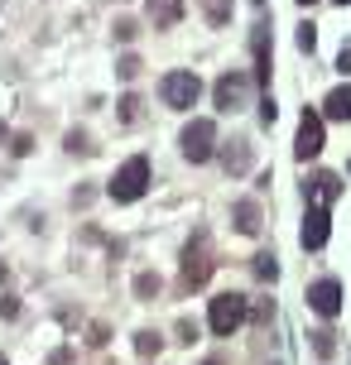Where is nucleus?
Segmentation results:
<instances>
[{
  "instance_id": "f257e3e1",
  "label": "nucleus",
  "mask_w": 351,
  "mask_h": 365,
  "mask_svg": "<svg viewBox=\"0 0 351 365\" xmlns=\"http://www.w3.org/2000/svg\"><path fill=\"white\" fill-rule=\"evenodd\" d=\"M245 317H250V298L245 293H217L212 308H207V327L217 337H236L245 327Z\"/></svg>"
},
{
  "instance_id": "c9c22d12",
  "label": "nucleus",
  "mask_w": 351,
  "mask_h": 365,
  "mask_svg": "<svg viewBox=\"0 0 351 365\" xmlns=\"http://www.w3.org/2000/svg\"><path fill=\"white\" fill-rule=\"evenodd\" d=\"M0 365H5V356H0Z\"/></svg>"
},
{
  "instance_id": "a211bd4d",
  "label": "nucleus",
  "mask_w": 351,
  "mask_h": 365,
  "mask_svg": "<svg viewBox=\"0 0 351 365\" xmlns=\"http://www.w3.org/2000/svg\"><path fill=\"white\" fill-rule=\"evenodd\" d=\"M255 279H260V283H274V279H279L274 255H255Z\"/></svg>"
},
{
  "instance_id": "aec40b11",
  "label": "nucleus",
  "mask_w": 351,
  "mask_h": 365,
  "mask_svg": "<svg viewBox=\"0 0 351 365\" xmlns=\"http://www.w3.org/2000/svg\"><path fill=\"white\" fill-rule=\"evenodd\" d=\"M120 120H125V125L140 120V96H120Z\"/></svg>"
},
{
  "instance_id": "f3484780",
  "label": "nucleus",
  "mask_w": 351,
  "mask_h": 365,
  "mask_svg": "<svg viewBox=\"0 0 351 365\" xmlns=\"http://www.w3.org/2000/svg\"><path fill=\"white\" fill-rule=\"evenodd\" d=\"M135 351H140V356H159V351H164V337H159V332H135Z\"/></svg>"
},
{
  "instance_id": "7ed1b4c3",
  "label": "nucleus",
  "mask_w": 351,
  "mask_h": 365,
  "mask_svg": "<svg viewBox=\"0 0 351 365\" xmlns=\"http://www.w3.org/2000/svg\"><path fill=\"white\" fill-rule=\"evenodd\" d=\"M159 96H164V106H169V111H193V106H198V96H202V77H198V73H188V68L164 73Z\"/></svg>"
},
{
  "instance_id": "393cba45",
  "label": "nucleus",
  "mask_w": 351,
  "mask_h": 365,
  "mask_svg": "<svg viewBox=\"0 0 351 365\" xmlns=\"http://www.w3.org/2000/svg\"><path fill=\"white\" fill-rule=\"evenodd\" d=\"M313 351L318 356H332V332H313Z\"/></svg>"
},
{
  "instance_id": "f704fd0d",
  "label": "nucleus",
  "mask_w": 351,
  "mask_h": 365,
  "mask_svg": "<svg viewBox=\"0 0 351 365\" xmlns=\"http://www.w3.org/2000/svg\"><path fill=\"white\" fill-rule=\"evenodd\" d=\"M255 5H265V0H255Z\"/></svg>"
},
{
  "instance_id": "7c9ffc66",
  "label": "nucleus",
  "mask_w": 351,
  "mask_h": 365,
  "mask_svg": "<svg viewBox=\"0 0 351 365\" xmlns=\"http://www.w3.org/2000/svg\"><path fill=\"white\" fill-rule=\"evenodd\" d=\"M0 144H5V125H0Z\"/></svg>"
},
{
  "instance_id": "9d476101",
  "label": "nucleus",
  "mask_w": 351,
  "mask_h": 365,
  "mask_svg": "<svg viewBox=\"0 0 351 365\" xmlns=\"http://www.w3.org/2000/svg\"><path fill=\"white\" fill-rule=\"evenodd\" d=\"M303 197H308L313 207H332V202L342 197V178H337V174H313V178L303 182Z\"/></svg>"
},
{
  "instance_id": "4be33fe9",
  "label": "nucleus",
  "mask_w": 351,
  "mask_h": 365,
  "mask_svg": "<svg viewBox=\"0 0 351 365\" xmlns=\"http://www.w3.org/2000/svg\"><path fill=\"white\" fill-rule=\"evenodd\" d=\"M135 34H140V24H135V19H116V39H120V44H130Z\"/></svg>"
},
{
  "instance_id": "9b49d317",
  "label": "nucleus",
  "mask_w": 351,
  "mask_h": 365,
  "mask_svg": "<svg viewBox=\"0 0 351 365\" xmlns=\"http://www.w3.org/2000/svg\"><path fill=\"white\" fill-rule=\"evenodd\" d=\"M250 44H255V82L269 87V19L255 24V39Z\"/></svg>"
},
{
  "instance_id": "473e14b6",
  "label": "nucleus",
  "mask_w": 351,
  "mask_h": 365,
  "mask_svg": "<svg viewBox=\"0 0 351 365\" xmlns=\"http://www.w3.org/2000/svg\"><path fill=\"white\" fill-rule=\"evenodd\" d=\"M202 365H222V361H202Z\"/></svg>"
},
{
  "instance_id": "dca6fc26",
  "label": "nucleus",
  "mask_w": 351,
  "mask_h": 365,
  "mask_svg": "<svg viewBox=\"0 0 351 365\" xmlns=\"http://www.w3.org/2000/svg\"><path fill=\"white\" fill-rule=\"evenodd\" d=\"M202 10H207V24H212V29L231 24V0H202Z\"/></svg>"
},
{
  "instance_id": "b1692460",
  "label": "nucleus",
  "mask_w": 351,
  "mask_h": 365,
  "mask_svg": "<svg viewBox=\"0 0 351 365\" xmlns=\"http://www.w3.org/2000/svg\"><path fill=\"white\" fill-rule=\"evenodd\" d=\"M274 115H279V106H274V96H265L260 101V125H274Z\"/></svg>"
},
{
  "instance_id": "f8f14e48",
  "label": "nucleus",
  "mask_w": 351,
  "mask_h": 365,
  "mask_svg": "<svg viewBox=\"0 0 351 365\" xmlns=\"http://www.w3.org/2000/svg\"><path fill=\"white\" fill-rule=\"evenodd\" d=\"M183 19V0H149V24L154 29H173Z\"/></svg>"
},
{
  "instance_id": "6ab92c4d",
  "label": "nucleus",
  "mask_w": 351,
  "mask_h": 365,
  "mask_svg": "<svg viewBox=\"0 0 351 365\" xmlns=\"http://www.w3.org/2000/svg\"><path fill=\"white\" fill-rule=\"evenodd\" d=\"M140 68H144V63H140V58H135V53H125V58H120V63H116L120 82H135V77H140Z\"/></svg>"
},
{
  "instance_id": "412c9836",
  "label": "nucleus",
  "mask_w": 351,
  "mask_h": 365,
  "mask_svg": "<svg viewBox=\"0 0 351 365\" xmlns=\"http://www.w3.org/2000/svg\"><path fill=\"white\" fill-rule=\"evenodd\" d=\"M68 149H73V154H92L97 144H87V135H82V130H68Z\"/></svg>"
},
{
  "instance_id": "5701e85b",
  "label": "nucleus",
  "mask_w": 351,
  "mask_h": 365,
  "mask_svg": "<svg viewBox=\"0 0 351 365\" xmlns=\"http://www.w3.org/2000/svg\"><path fill=\"white\" fill-rule=\"evenodd\" d=\"M313 44H318V29H313V24H303V29H298V48H303V53H313Z\"/></svg>"
},
{
  "instance_id": "1a4fd4ad",
  "label": "nucleus",
  "mask_w": 351,
  "mask_h": 365,
  "mask_svg": "<svg viewBox=\"0 0 351 365\" xmlns=\"http://www.w3.org/2000/svg\"><path fill=\"white\" fill-rule=\"evenodd\" d=\"M245 87H250V77H245V73H222V77H217V87H212V96H217V111H240Z\"/></svg>"
},
{
  "instance_id": "c756f323",
  "label": "nucleus",
  "mask_w": 351,
  "mask_h": 365,
  "mask_svg": "<svg viewBox=\"0 0 351 365\" xmlns=\"http://www.w3.org/2000/svg\"><path fill=\"white\" fill-rule=\"evenodd\" d=\"M250 317H255V322H269V317H274V303H260V308H255Z\"/></svg>"
},
{
  "instance_id": "39448f33",
  "label": "nucleus",
  "mask_w": 351,
  "mask_h": 365,
  "mask_svg": "<svg viewBox=\"0 0 351 365\" xmlns=\"http://www.w3.org/2000/svg\"><path fill=\"white\" fill-rule=\"evenodd\" d=\"M318 154H323V115H318V111H303L298 140H294V159L308 164V159H318Z\"/></svg>"
},
{
  "instance_id": "c85d7f7f",
  "label": "nucleus",
  "mask_w": 351,
  "mask_h": 365,
  "mask_svg": "<svg viewBox=\"0 0 351 365\" xmlns=\"http://www.w3.org/2000/svg\"><path fill=\"white\" fill-rule=\"evenodd\" d=\"M10 149H15V154H29V149H34V140H29V135H15V144H10Z\"/></svg>"
},
{
  "instance_id": "cd10ccee",
  "label": "nucleus",
  "mask_w": 351,
  "mask_h": 365,
  "mask_svg": "<svg viewBox=\"0 0 351 365\" xmlns=\"http://www.w3.org/2000/svg\"><path fill=\"white\" fill-rule=\"evenodd\" d=\"M337 73H342V77H351V48H342V53H337Z\"/></svg>"
},
{
  "instance_id": "a878e982",
  "label": "nucleus",
  "mask_w": 351,
  "mask_h": 365,
  "mask_svg": "<svg viewBox=\"0 0 351 365\" xmlns=\"http://www.w3.org/2000/svg\"><path fill=\"white\" fill-rule=\"evenodd\" d=\"M178 341H188V346H193V341H198V322H188V317H183V322H178Z\"/></svg>"
},
{
  "instance_id": "2eb2a0df",
  "label": "nucleus",
  "mask_w": 351,
  "mask_h": 365,
  "mask_svg": "<svg viewBox=\"0 0 351 365\" xmlns=\"http://www.w3.org/2000/svg\"><path fill=\"white\" fill-rule=\"evenodd\" d=\"M159 288H164V279H159V274H135V298H140V303H154V298H159Z\"/></svg>"
},
{
  "instance_id": "72a5a7b5",
  "label": "nucleus",
  "mask_w": 351,
  "mask_h": 365,
  "mask_svg": "<svg viewBox=\"0 0 351 365\" xmlns=\"http://www.w3.org/2000/svg\"><path fill=\"white\" fill-rule=\"evenodd\" d=\"M337 5H351V0H337Z\"/></svg>"
},
{
  "instance_id": "423d86ee",
  "label": "nucleus",
  "mask_w": 351,
  "mask_h": 365,
  "mask_svg": "<svg viewBox=\"0 0 351 365\" xmlns=\"http://www.w3.org/2000/svg\"><path fill=\"white\" fill-rule=\"evenodd\" d=\"M212 270H217V265H212V255H207L202 245H198V250L188 245V255H183V279H178V288H183V293L202 288V283L212 279Z\"/></svg>"
},
{
  "instance_id": "0eeeda50",
  "label": "nucleus",
  "mask_w": 351,
  "mask_h": 365,
  "mask_svg": "<svg viewBox=\"0 0 351 365\" xmlns=\"http://www.w3.org/2000/svg\"><path fill=\"white\" fill-rule=\"evenodd\" d=\"M308 308H313L318 317H337V312H342V283H337V279L308 283Z\"/></svg>"
},
{
  "instance_id": "ddd939ff",
  "label": "nucleus",
  "mask_w": 351,
  "mask_h": 365,
  "mask_svg": "<svg viewBox=\"0 0 351 365\" xmlns=\"http://www.w3.org/2000/svg\"><path fill=\"white\" fill-rule=\"evenodd\" d=\"M323 115H328V120H351V82H347V87H337V91H328Z\"/></svg>"
},
{
  "instance_id": "2f4dec72",
  "label": "nucleus",
  "mask_w": 351,
  "mask_h": 365,
  "mask_svg": "<svg viewBox=\"0 0 351 365\" xmlns=\"http://www.w3.org/2000/svg\"><path fill=\"white\" fill-rule=\"evenodd\" d=\"M298 5H303V10H308V5H313V0H298Z\"/></svg>"
},
{
  "instance_id": "bb28decb",
  "label": "nucleus",
  "mask_w": 351,
  "mask_h": 365,
  "mask_svg": "<svg viewBox=\"0 0 351 365\" xmlns=\"http://www.w3.org/2000/svg\"><path fill=\"white\" fill-rule=\"evenodd\" d=\"M87 346H106V327H102V322H92V332H87Z\"/></svg>"
},
{
  "instance_id": "20e7f679",
  "label": "nucleus",
  "mask_w": 351,
  "mask_h": 365,
  "mask_svg": "<svg viewBox=\"0 0 351 365\" xmlns=\"http://www.w3.org/2000/svg\"><path fill=\"white\" fill-rule=\"evenodd\" d=\"M178 144H183V159H193V164H207V159L217 154V125H212L207 115H198L193 125H183Z\"/></svg>"
},
{
  "instance_id": "f03ea898",
  "label": "nucleus",
  "mask_w": 351,
  "mask_h": 365,
  "mask_svg": "<svg viewBox=\"0 0 351 365\" xmlns=\"http://www.w3.org/2000/svg\"><path fill=\"white\" fill-rule=\"evenodd\" d=\"M144 187H149V159L135 154V159H125L116 169V178L106 182V197H111V202H140Z\"/></svg>"
},
{
  "instance_id": "6e6552de",
  "label": "nucleus",
  "mask_w": 351,
  "mask_h": 365,
  "mask_svg": "<svg viewBox=\"0 0 351 365\" xmlns=\"http://www.w3.org/2000/svg\"><path fill=\"white\" fill-rule=\"evenodd\" d=\"M328 236H332V221H328V207H308V216H303V231H298V241H303V250H323V245H328Z\"/></svg>"
},
{
  "instance_id": "4468645a",
  "label": "nucleus",
  "mask_w": 351,
  "mask_h": 365,
  "mask_svg": "<svg viewBox=\"0 0 351 365\" xmlns=\"http://www.w3.org/2000/svg\"><path fill=\"white\" fill-rule=\"evenodd\" d=\"M236 231H240V236H255V231H260V202H255V197L236 202Z\"/></svg>"
}]
</instances>
